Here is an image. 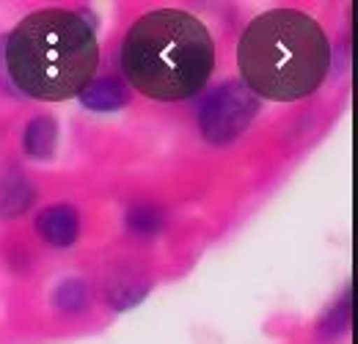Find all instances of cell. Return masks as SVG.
Returning a JSON list of instances; mask_svg holds the SVG:
<instances>
[{"label":"cell","instance_id":"1","mask_svg":"<svg viewBox=\"0 0 358 344\" xmlns=\"http://www.w3.org/2000/svg\"><path fill=\"white\" fill-rule=\"evenodd\" d=\"M119 64L124 80L155 102L196 96L215 69L207 25L182 8H152L127 28Z\"/></svg>","mask_w":358,"mask_h":344},{"label":"cell","instance_id":"2","mask_svg":"<svg viewBox=\"0 0 358 344\" xmlns=\"http://www.w3.org/2000/svg\"><path fill=\"white\" fill-rule=\"evenodd\" d=\"M8 80L31 99L61 102L83 94L99 66V42L86 17L39 8L14 25L3 44Z\"/></svg>","mask_w":358,"mask_h":344},{"label":"cell","instance_id":"3","mask_svg":"<svg viewBox=\"0 0 358 344\" xmlns=\"http://www.w3.org/2000/svg\"><path fill=\"white\" fill-rule=\"evenodd\" d=\"M240 83L270 102L306 99L331 69V42L312 14L270 8L254 17L237 42Z\"/></svg>","mask_w":358,"mask_h":344},{"label":"cell","instance_id":"4","mask_svg":"<svg viewBox=\"0 0 358 344\" xmlns=\"http://www.w3.org/2000/svg\"><path fill=\"white\" fill-rule=\"evenodd\" d=\"M257 110H259V99L240 80H226L224 86H218L204 99V105L199 110L201 135L218 146L231 143L254 122Z\"/></svg>","mask_w":358,"mask_h":344},{"label":"cell","instance_id":"5","mask_svg":"<svg viewBox=\"0 0 358 344\" xmlns=\"http://www.w3.org/2000/svg\"><path fill=\"white\" fill-rule=\"evenodd\" d=\"M36 234L52 248H66L80 234V215L72 204H52L36 215Z\"/></svg>","mask_w":358,"mask_h":344},{"label":"cell","instance_id":"6","mask_svg":"<svg viewBox=\"0 0 358 344\" xmlns=\"http://www.w3.org/2000/svg\"><path fill=\"white\" fill-rule=\"evenodd\" d=\"M80 96H83L80 102L96 113H110L130 102V91L119 78H94Z\"/></svg>","mask_w":358,"mask_h":344},{"label":"cell","instance_id":"7","mask_svg":"<svg viewBox=\"0 0 358 344\" xmlns=\"http://www.w3.org/2000/svg\"><path fill=\"white\" fill-rule=\"evenodd\" d=\"M58 143V124L52 116H34L31 124L25 127L22 146L34 160H47L55 152Z\"/></svg>","mask_w":358,"mask_h":344},{"label":"cell","instance_id":"8","mask_svg":"<svg viewBox=\"0 0 358 344\" xmlns=\"http://www.w3.org/2000/svg\"><path fill=\"white\" fill-rule=\"evenodd\" d=\"M91 289L83 278H66L64 284H58L55 289V306L66 314H78L83 308H89Z\"/></svg>","mask_w":358,"mask_h":344},{"label":"cell","instance_id":"9","mask_svg":"<svg viewBox=\"0 0 358 344\" xmlns=\"http://www.w3.org/2000/svg\"><path fill=\"white\" fill-rule=\"evenodd\" d=\"M124 223H127V229L133 234L149 237V234H157L163 229V213L157 207H152V204H135V207L127 210Z\"/></svg>","mask_w":358,"mask_h":344},{"label":"cell","instance_id":"10","mask_svg":"<svg viewBox=\"0 0 358 344\" xmlns=\"http://www.w3.org/2000/svg\"><path fill=\"white\" fill-rule=\"evenodd\" d=\"M146 289H149L146 284H138V287H135L133 281H122L119 287L110 289V298H108V301L113 303L116 308H127L130 303L141 301V298L146 295Z\"/></svg>","mask_w":358,"mask_h":344},{"label":"cell","instance_id":"11","mask_svg":"<svg viewBox=\"0 0 358 344\" xmlns=\"http://www.w3.org/2000/svg\"><path fill=\"white\" fill-rule=\"evenodd\" d=\"M348 320H350V303H348V298H345V301L331 311V317H325L322 331H328V334H339V331L348 325Z\"/></svg>","mask_w":358,"mask_h":344}]
</instances>
